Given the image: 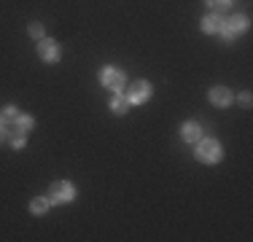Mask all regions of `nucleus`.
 Wrapping results in <instances>:
<instances>
[{
  "label": "nucleus",
  "instance_id": "obj_5",
  "mask_svg": "<svg viewBox=\"0 0 253 242\" xmlns=\"http://www.w3.org/2000/svg\"><path fill=\"white\" fill-rule=\"evenodd\" d=\"M126 97H129L132 105H140V102H146L148 97H151V83L146 81H135L129 86V92H126Z\"/></svg>",
  "mask_w": 253,
  "mask_h": 242
},
{
  "label": "nucleus",
  "instance_id": "obj_13",
  "mask_svg": "<svg viewBox=\"0 0 253 242\" xmlns=\"http://www.w3.org/2000/svg\"><path fill=\"white\" fill-rule=\"evenodd\" d=\"M49 204H51V202H49L46 197H35L33 202H30V210H33L35 215H43L46 210H49Z\"/></svg>",
  "mask_w": 253,
  "mask_h": 242
},
{
  "label": "nucleus",
  "instance_id": "obj_4",
  "mask_svg": "<svg viewBox=\"0 0 253 242\" xmlns=\"http://www.w3.org/2000/svg\"><path fill=\"white\" fill-rule=\"evenodd\" d=\"M248 30V16H232V19H224V27H221V38L232 40L234 35L245 33Z\"/></svg>",
  "mask_w": 253,
  "mask_h": 242
},
{
  "label": "nucleus",
  "instance_id": "obj_3",
  "mask_svg": "<svg viewBox=\"0 0 253 242\" xmlns=\"http://www.w3.org/2000/svg\"><path fill=\"white\" fill-rule=\"evenodd\" d=\"M73 197H76V189H73V183H68V180H57V183L49 189V202L51 204L73 202Z\"/></svg>",
  "mask_w": 253,
  "mask_h": 242
},
{
  "label": "nucleus",
  "instance_id": "obj_2",
  "mask_svg": "<svg viewBox=\"0 0 253 242\" xmlns=\"http://www.w3.org/2000/svg\"><path fill=\"white\" fill-rule=\"evenodd\" d=\"M100 81H102V86L111 89L113 94L124 92V86H126V76H124L122 70H116V68H105V70L100 73Z\"/></svg>",
  "mask_w": 253,
  "mask_h": 242
},
{
  "label": "nucleus",
  "instance_id": "obj_1",
  "mask_svg": "<svg viewBox=\"0 0 253 242\" xmlns=\"http://www.w3.org/2000/svg\"><path fill=\"white\" fill-rule=\"evenodd\" d=\"M197 159L205 161V164H215V161H221V145L215 140H197Z\"/></svg>",
  "mask_w": 253,
  "mask_h": 242
},
{
  "label": "nucleus",
  "instance_id": "obj_18",
  "mask_svg": "<svg viewBox=\"0 0 253 242\" xmlns=\"http://www.w3.org/2000/svg\"><path fill=\"white\" fill-rule=\"evenodd\" d=\"M8 126H3V124H0V143H5V140H8Z\"/></svg>",
  "mask_w": 253,
  "mask_h": 242
},
{
  "label": "nucleus",
  "instance_id": "obj_15",
  "mask_svg": "<svg viewBox=\"0 0 253 242\" xmlns=\"http://www.w3.org/2000/svg\"><path fill=\"white\" fill-rule=\"evenodd\" d=\"M205 3H208L213 11H224V8H229V5H232V0H205Z\"/></svg>",
  "mask_w": 253,
  "mask_h": 242
},
{
  "label": "nucleus",
  "instance_id": "obj_10",
  "mask_svg": "<svg viewBox=\"0 0 253 242\" xmlns=\"http://www.w3.org/2000/svg\"><path fill=\"white\" fill-rule=\"evenodd\" d=\"M11 129H14V132H22V135H27V132L33 129V116H25V113H19Z\"/></svg>",
  "mask_w": 253,
  "mask_h": 242
},
{
  "label": "nucleus",
  "instance_id": "obj_11",
  "mask_svg": "<svg viewBox=\"0 0 253 242\" xmlns=\"http://www.w3.org/2000/svg\"><path fill=\"white\" fill-rule=\"evenodd\" d=\"M129 105H132V102H129V97L122 94V92H119L116 97H113V102H111L113 113H126V111H129Z\"/></svg>",
  "mask_w": 253,
  "mask_h": 242
},
{
  "label": "nucleus",
  "instance_id": "obj_17",
  "mask_svg": "<svg viewBox=\"0 0 253 242\" xmlns=\"http://www.w3.org/2000/svg\"><path fill=\"white\" fill-rule=\"evenodd\" d=\"M240 105H243V108H251V94H248V92L240 94Z\"/></svg>",
  "mask_w": 253,
  "mask_h": 242
},
{
  "label": "nucleus",
  "instance_id": "obj_14",
  "mask_svg": "<svg viewBox=\"0 0 253 242\" xmlns=\"http://www.w3.org/2000/svg\"><path fill=\"white\" fill-rule=\"evenodd\" d=\"M8 143H11V148H16V151L25 148V135H22V132H14V129H11V132H8Z\"/></svg>",
  "mask_w": 253,
  "mask_h": 242
},
{
  "label": "nucleus",
  "instance_id": "obj_7",
  "mask_svg": "<svg viewBox=\"0 0 253 242\" xmlns=\"http://www.w3.org/2000/svg\"><path fill=\"white\" fill-rule=\"evenodd\" d=\"M208 97H210V102H213L215 108H226V105H232V100H234L226 86H213L208 92Z\"/></svg>",
  "mask_w": 253,
  "mask_h": 242
},
{
  "label": "nucleus",
  "instance_id": "obj_8",
  "mask_svg": "<svg viewBox=\"0 0 253 242\" xmlns=\"http://www.w3.org/2000/svg\"><path fill=\"white\" fill-rule=\"evenodd\" d=\"M221 27H224V19H221V14H218V11H215V14H210V16H205V19H202V33H208V35L221 33Z\"/></svg>",
  "mask_w": 253,
  "mask_h": 242
},
{
  "label": "nucleus",
  "instance_id": "obj_9",
  "mask_svg": "<svg viewBox=\"0 0 253 242\" xmlns=\"http://www.w3.org/2000/svg\"><path fill=\"white\" fill-rule=\"evenodd\" d=\"M180 137H183L186 143H197L202 137V129L200 124H194V121H186L183 126H180Z\"/></svg>",
  "mask_w": 253,
  "mask_h": 242
},
{
  "label": "nucleus",
  "instance_id": "obj_16",
  "mask_svg": "<svg viewBox=\"0 0 253 242\" xmlns=\"http://www.w3.org/2000/svg\"><path fill=\"white\" fill-rule=\"evenodd\" d=\"M27 33L30 35H33V38H43V24H41V22H33V24H30V27H27Z\"/></svg>",
  "mask_w": 253,
  "mask_h": 242
},
{
  "label": "nucleus",
  "instance_id": "obj_6",
  "mask_svg": "<svg viewBox=\"0 0 253 242\" xmlns=\"http://www.w3.org/2000/svg\"><path fill=\"white\" fill-rule=\"evenodd\" d=\"M38 57L43 59V62H57L59 59V46L49 38H41L38 40Z\"/></svg>",
  "mask_w": 253,
  "mask_h": 242
},
{
  "label": "nucleus",
  "instance_id": "obj_12",
  "mask_svg": "<svg viewBox=\"0 0 253 242\" xmlns=\"http://www.w3.org/2000/svg\"><path fill=\"white\" fill-rule=\"evenodd\" d=\"M16 116H19V111H16L14 105H8V108H3V113H0V124L3 126H14V121H16Z\"/></svg>",
  "mask_w": 253,
  "mask_h": 242
}]
</instances>
